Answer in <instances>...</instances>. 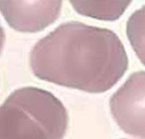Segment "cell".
Segmentation results:
<instances>
[{"label":"cell","mask_w":145,"mask_h":139,"mask_svg":"<svg viewBox=\"0 0 145 139\" xmlns=\"http://www.w3.org/2000/svg\"><path fill=\"white\" fill-rule=\"evenodd\" d=\"M109 106L124 132L145 139V71L133 73L112 95Z\"/></svg>","instance_id":"obj_3"},{"label":"cell","mask_w":145,"mask_h":139,"mask_svg":"<svg viewBox=\"0 0 145 139\" xmlns=\"http://www.w3.org/2000/svg\"><path fill=\"white\" fill-rule=\"evenodd\" d=\"M62 1H0L1 13L8 24L17 31L35 33L56 20Z\"/></svg>","instance_id":"obj_4"},{"label":"cell","mask_w":145,"mask_h":139,"mask_svg":"<svg viewBox=\"0 0 145 139\" xmlns=\"http://www.w3.org/2000/svg\"><path fill=\"white\" fill-rule=\"evenodd\" d=\"M29 60L38 79L90 93L112 89L129 65L124 45L115 32L73 20L40 39Z\"/></svg>","instance_id":"obj_1"},{"label":"cell","mask_w":145,"mask_h":139,"mask_svg":"<svg viewBox=\"0 0 145 139\" xmlns=\"http://www.w3.org/2000/svg\"><path fill=\"white\" fill-rule=\"evenodd\" d=\"M68 123L62 102L36 87L15 90L0 110L1 139H63Z\"/></svg>","instance_id":"obj_2"},{"label":"cell","mask_w":145,"mask_h":139,"mask_svg":"<svg viewBox=\"0 0 145 139\" xmlns=\"http://www.w3.org/2000/svg\"><path fill=\"white\" fill-rule=\"evenodd\" d=\"M73 9L83 16L114 21L122 16L131 1H69Z\"/></svg>","instance_id":"obj_5"},{"label":"cell","mask_w":145,"mask_h":139,"mask_svg":"<svg viewBox=\"0 0 145 139\" xmlns=\"http://www.w3.org/2000/svg\"><path fill=\"white\" fill-rule=\"evenodd\" d=\"M126 31L133 49L145 66V5L129 16Z\"/></svg>","instance_id":"obj_6"}]
</instances>
